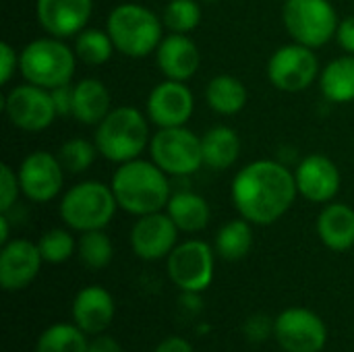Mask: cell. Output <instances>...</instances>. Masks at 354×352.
<instances>
[{
    "label": "cell",
    "instance_id": "cell-1",
    "mask_svg": "<svg viewBox=\"0 0 354 352\" xmlns=\"http://www.w3.org/2000/svg\"><path fill=\"white\" fill-rule=\"evenodd\" d=\"M299 195L295 172L276 160H255L243 166L230 187V197L241 214L257 226L278 222Z\"/></svg>",
    "mask_w": 354,
    "mask_h": 352
},
{
    "label": "cell",
    "instance_id": "cell-2",
    "mask_svg": "<svg viewBox=\"0 0 354 352\" xmlns=\"http://www.w3.org/2000/svg\"><path fill=\"white\" fill-rule=\"evenodd\" d=\"M118 207L133 216L164 212L172 193L168 174L153 160H131L118 164L110 183Z\"/></svg>",
    "mask_w": 354,
    "mask_h": 352
},
{
    "label": "cell",
    "instance_id": "cell-3",
    "mask_svg": "<svg viewBox=\"0 0 354 352\" xmlns=\"http://www.w3.org/2000/svg\"><path fill=\"white\" fill-rule=\"evenodd\" d=\"M149 122L133 106H118L95 127L93 143L100 156L114 164L137 160L149 147Z\"/></svg>",
    "mask_w": 354,
    "mask_h": 352
},
{
    "label": "cell",
    "instance_id": "cell-4",
    "mask_svg": "<svg viewBox=\"0 0 354 352\" xmlns=\"http://www.w3.org/2000/svg\"><path fill=\"white\" fill-rule=\"evenodd\" d=\"M106 31L116 52L129 58H145L158 50L164 37V21L143 4L122 2L110 10Z\"/></svg>",
    "mask_w": 354,
    "mask_h": 352
},
{
    "label": "cell",
    "instance_id": "cell-5",
    "mask_svg": "<svg viewBox=\"0 0 354 352\" xmlns=\"http://www.w3.org/2000/svg\"><path fill=\"white\" fill-rule=\"evenodd\" d=\"M77 54L60 37L46 35L29 41L19 52V71L27 83L54 89L71 83L77 68Z\"/></svg>",
    "mask_w": 354,
    "mask_h": 352
},
{
    "label": "cell",
    "instance_id": "cell-6",
    "mask_svg": "<svg viewBox=\"0 0 354 352\" xmlns=\"http://www.w3.org/2000/svg\"><path fill=\"white\" fill-rule=\"evenodd\" d=\"M118 201L110 185L100 180H83L73 185L60 199V220L77 232L104 230L114 214Z\"/></svg>",
    "mask_w": 354,
    "mask_h": 352
},
{
    "label": "cell",
    "instance_id": "cell-7",
    "mask_svg": "<svg viewBox=\"0 0 354 352\" xmlns=\"http://www.w3.org/2000/svg\"><path fill=\"white\" fill-rule=\"evenodd\" d=\"M282 23L292 41L315 50L336 37L340 21L330 0H286Z\"/></svg>",
    "mask_w": 354,
    "mask_h": 352
},
{
    "label": "cell",
    "instance_id": "cell-8",
    "mask_svg": "<svg viewBox=\"0 0 354 352\" xmlns=\"http://www.w3.org/2000/svg\"><path fill=\"white\" fill-rule=\"evenodd\" d=\"M149 156L168 176H191L203 166L201 137L187 127L160 129L149 141Z\"/></svg>",
    "mask_w": 354,
    "mask_h": 352
},
{
    "label": "cell",
    "instance_id": "cell-9",
    "mask_svg": "<svg viewBox=\"0 0 354 352\" xmlns=\"http://www.w3.org/2000/svg\"><path fill=\"white\" fill-rule=\"evenodd\" d=\"M319 77V60L315 50L303 44L280 46L268 60L270 83L286 93H299L309 89Z\"/></svg>",
    "mask_w": 354,
    "mask_h": 352
},
{
    "label": "cell",
    "instance_id": "cell-10",
    "mask_svg": "<svg viewBox=\"0 0 354 352\" xmlns=\"http://www.w3.org/2000/svg\"><path fill=\"white\" fill-rule=\"evenodd\" d=\"M168 276L174 286L183 293H203L214 280L216 259L214 249L205 241L178 243L166 257Z\"/></svg>",
    "mask_w": 354,
    "mask_h": 352
},
{
    "label": "cell",
    "instance_id": "cell-11",
    "mask_svg": "<svg viewBox=\"0 0 354 352\" xmlns=\"http://www.w3.org/2000/svg\"><path fill=\"white\" fill-rule=\"evenodd\" d=\"M274 338L284 352H322L328 342V328L311 309L288 307L276 317Z\"/></svg>",
    "mask_w": 354,
    "mask_h": 352
},
{
    "label": "cell",
    "instance_id": "cell-12",
    "mask_svg": "<svg viewBox=\"0 0 354 352\" xmlns=\"http://www.w3.org/2000/svg\"><path fill=\"white\" fill-rule=\"evenodd\" d=\"M4 114L21 131H44L56 120V108L50 89L25 83L12 87L4 98Z\"/></svg>",
    "mask_w": 354,
    "mask_h": 352
},
{
    "label": "cell",
    "instance_id": "cell-13",
    "mask_svg": "<svg viewBox=\"0 0 354 352\" xmlns=\"http://www.w3.org/2000/svg\"><path fill=\"white\" fill-rule=\"evenodd\" d=\"M64 172L66 170L62 168L58 156L41 149L31 151L17 168L21 193L35 203H48L62 191Z\"/></svg>",
    "mask_w": 354,
    "mask_h": 352
},
{
    "label": "cell",
    "instance_id": "cell-14",
    "mask_svg": "<svg viewBox=\"0 0 354 352\" xmlns=\"http://www.w3.org/2000/svg\"><path fill=\"white\" fill-rule=\"evenodd\" d=\"M147 118L160 129L185 127L195 110V98L185 81L164 79L147 95Z\"/></svg>",
    "mask_w": 354,
    "mask_h": 352
},
{
    "label": "cell",
    "instance_id": "cell-15",
    "mask_svg": "<svg viewBox=\"0 0 354 352\" xmlns=\"http://www.w3.org/2000/svg\"><path fill=\"white\" fill-rule=\"evenodd\" d=\"M178 226L166 212L139 216L131 228V247L143 261H158L178 245Z\"/></svg>",
    "mask_w": 354,
    "mask_h": 352
},
{
    "label": "cell",
    "instance_id": "cell-16",
    "mask_svg": "<svg viewBox=\"0 0 354 352\" xmlns=\"http://www.w3.org/2000/svg\"><path fill=\"white\" fill-rule=\"evenodd\" d=\"M295 180L299 195L311 203H330L340 191V170L338 166L322 154H311L303 158L295 170Z\"/></svg>",
    "mask_w": 354,
    "mask_h": 352
},
{
    "label": "cell",
    "instance_id": "cell-17",
    "mask_svg": "<svg viewBox=\"0 0 354 352\" xmlns=\"http://www.w3.org/2000/svg\"><path fill=\"white\" fill-rule=\"evenodd\" d=\"M44 257L37 243L12 239L0 251V286L8 293L27 288L39 274Z\"/></svg>",
    "mask_w": 354,
    "mask_h": 352
},
{
    "label": "cell",
    "instance_id": "cell-18",
    "mask_svg": "<svg viewBox=\"0 0 354 352\" xmlns=\"http://www.w3.org/2000/svg\"><path fill=\"white\" fill-rule=\"evenodd\" d=\"M93 12V0H35V15L48 35L66 39L81 33Z\"/></svg>",
    "mask_w": 354,
    "mask_h": 352
},
{
    "label": "cell",
    "instance_id": "cell-19",
    "mask_svg": "<svg viewBox=\"0 0 354 352\" xmlns=\"http://www.w3.org/2000/svg\"><path fill=\"white\" fill-rule=\"evenodd\" d=\"M156 62L166 79L187 83L199 71L201 54L187 33H170L162 37L156 50Z\"/></svg>",
    "mask_w": 354,
    "mask_h": 352
},
{
    "label": "cell",
    "instance_id": "cell-20",
    "mask_svg": "<svg viewBox=\"0 0 354 352\" xmlns=\"http://www.w3.org/2000/svg\"><path fill=\"white\" fill-rule=\"evenodd\" d=\"M116 315L112 295L104 286H85L73 301V324L79 326L87 336L104 334Z\"/></svg>",
    "mask_w": 354,
    "mask_h": 352
},
{
    "label": "cell",
    "instance_id": "cell-21",
    "mask_svg": "<svg viewBox=\"0 0 354 352\" xmlns=\"http://www.w3.org/2000/svg\"><path fill=\"white\" fill-rule=\"evenodd\" d=\"M317 234L322 243L336 251L344 253L354 247V210L346 203L330 201L317 218Z\"/></svg>",
    "mask_w": 354,
    "mask_h": 352
},
{
    "label": "cell",
    "instance_id": "cell-22",
    "mask_svg": "<svg viewBox=\"0 0 354 352\" xmlns=\"http://www.w3.org/2000/svg\"><path fill=\"white\" fill-rule=\"evenodd\" d=\"M110 102V91L100 79L87 77L73 85V118L83 124L97 127L112 110Z\"/></svg>",
    "mask_w": 354,
    "mask_h": 352
},
{
    "label": "cell",
    "instance_id": "cell-23",
    "mask_svg": "<svg viewBox=\"0 0 354 352\" xmlns=\"http://www.w3.org/2000/svg\"><path fill=\"white\" fill-rule=\"evenodd\" d=\"M203 164L212 170H228L241 156V139L234 129L218 124L201 137Z\"/></svg>",
    "mask_w": 354,
    "mask_h": 352
},
{
    "label": "cell",
    "instance_id": "cell-24",
    "mask_svg": "<svg viewBox=\"0 0 354 352\" xmlns=\"http://www.w3.org/2000/svg\"><path fill=\"white\" fill-rule=\"evenodd\" d=\"M319 87L324 98L332 104L354 102V54H344L328 62L319 73Z\"/></svg>",
    "mask_w": 354,
    "mask_h": 352
},
{
    "label": "cell",
    "instance_id": "cell-25",
    "mask_svg": "<svg viewBox=\"0 0 354 352\" xmlns=\"http://www.w3.org/2000/svg\"><path fill=\"white\" fill-rule=\"evenodd\" d=\"M166 214L174 220L180 232H199L207 228L212 218L209 203L193 191L174 193L166 205Z\"/></svg>",
    "mask_w": 354,
    "mask_h": 352
},
{
    "label": "cell",
    "instance_id": "cell-26",
    "mask_svg": "<svg viewBox=\"0 0 354 352\" xmlns=\"http://www.w3.org/2000/svg\"><path fill=\"white\" fill-rule=\"evenodd\" d=\"M205 102L214 112L222 116H232L247 106L249 91L241 79L232 75H218L205 87Z\"/></svg>",
    "mask_w": 354,
    "mask_h": 352
},
{
    "label": "cell",
    "instance_id": "cell-27",
    "mask_svg": "<svg viewBox=\"0 0 354 352\" xmlns=\"http://www.w3.org/2000/svg\"><path fill=\"white\" fill-rule=\"evenodd\" d=\"M253 224L245 218L226 222L216 234V253L226 261H241L253 247Z\"/></svg>",
    "mask_w": 354,
    "mask_h": 352
},
{
    "label": "cell",
    "instance_id": "cell-28",
    "mask_svg": "<svg viewBox=\"0 0 354 352\" xmlns=\"http://www.w3.org/2000/svg\"><path fill=\"white\" fill-rule=\"evenodd\" d=\"M87 334L75 324H54L37 338L35 352H87Z\"/></svg>",
    "mask_w": 354,
    "mask_h": 352
},
{
    "label": "cell",
    "instance_id": "cell-29",
    "mask_svg": "<svg viewBox=\"0 0 354 352\" xmlns=\"http://www.w3.org/2000/svg\"><path fill=\"white\" fill-rule=\"evenodd\" d=\"M114 50H116V46L106 29L85 27L81 33L75 35V54L81 62H85L89 66L106 64L112 58Z\"/></svg>",
    "mask_w": 354,
    "mask_h": 352
},
{
    "label": "cell",
    "instance_id": "cell-30",
    "mask_svg": "<svg viewBox=\"0 0 354 352\" xmlns=\"http://www.w3.org/2000/svg\"><path fill=\"white\" fill-rule=\"evenodd\" d=\"M77 255L85 268L104 270L112 263L114 247H112L110 237L104 230H87V232H81L77 241Z\"/></svg>",
    "mask_w": 354,
    "mask_h": 352
},
{
    "label": "cell",
    "instance_id": "cell-31",
    "mask_svg": "<svg viewBox=\"0 0 354 352\" xmlns=\"http://www.w3.org/2000/svg\"><path fill=\"white\" fill-rule=\"evenodd\" d=\"M162 21L170 33H191L201 23L199 0H170L164 8Z\"/></svg>",
    "mask_w": 354,
    "mask_h": 352
},
{
    "label": "cell",
    "instance_id": "cell-32",
    "mask_svg": "<svg viewBox=\"0 0 354 352\" xmlns=\"http://www.w3.org/2000/svg\"><path fill=\"white\" fill-rule=\"evenodd\" d=\"M97 145L87 141V139H81V137H73L68 141H64L58 149V160L62 164V168L71 174H79V172H85L91 168V164L95 162V156H97Z\"/></svg>",
    "mask_w": 354,
    "mask_h": 352
},
{
    "label": "cell",
    "instance_id": "cell-33",
    "mask_svg": "<svg viewBox=\"0 0 354 352\" xmlns=\"http://www.w3.org/2000/svg\"><path fill=\"white\" fill-rule=\"evenodd\" d=\"M37 247L44 257V263L58 266L73 257V253L77 251V241L66 228H52L41 234V239L37 241Z\"/></svg>",
    "mask_w": 354,
    "mask_h": 352
},
{
    "label": "cell",
    "instance_id": "cell-34",
    "mask_svg": "<svg viewBox=\"0 0 354 352\" xmlns=\"http://www.w3.org/2000/svg\"><path fill=\"white\" fill-rule=\"evenodd\" d=\"M274 328H276V319H272V317H268L263 313H255V315L245 319L243 336L251 344H261V342H266L268 338L274 336Z\"/></svg>",
    "mask_w": 354,
    "mask_h": 352
},
{
    "label": "cell",
    "instance_id": "cell-35",
    "mask_svg": "<svg viewBox=\"0 0 354 352\" xmlns=\"http://www.w3.org/2000/svg\"><path fill=\"white\" fill-rule=\"evenodd\" d=\"M0 212H8L17 199H19V193H21V183H19V174L17 170H12V166L8 164H2L0 166Z\"/></svg>",
    "mask_w": 354,
    "mask_h": 352
},
{
    "label": "cell",
    "instance_id": "cell-36",
    "mask_svg": "<svg viewBox=\"0 0 354 352\" xmlns=\"http://www.w3.org/2000/svg\"><path fill=\"white\" fill-rule=\"evenodd\" d=\"M17 71H19V54L8 41H2L0 44V83L8 85Z\"/></svg>",
    "mask_w": 354,
    "mask_h": 352
},
{
    "label": "cell",
    "instance_id": "cell-37",
    "mask_svg": "<svg viewBox=\"0 0 354 352\" xmlns=\"http://www.w3.org/2000/svg\"><path fill=\"white\" fill-rule=\"evenodd\" d=\"M52 100H54V108L58 116H73V85H60L50 89Z\"/></svg>",
    "mask_w": 354,
    "mask_h": 352
},
{
    "label": "cell",
    "instance_id": "cell-38",
    "mask_svg": "<svg viewBox=\"0 0 354 352\" xmlns=\"http://www.w3.org/2000/svg\"><path fill=\"white\" fill-rule=\"evenodd\" d=\"M336 39L346 54H354V15L342 19L336 29Z\"/></svg>",
    "mask_w": 354,
    "mask_h": 352
},
{
    "label": "cell",
    "instance_id": "cell-39",
    "mask_svg": "<svg viewBox=\"0 0 354 352\" xmlns=\"http://www.w3.org/2000/svg\"><path fill=\"white\" fill-rule=\"evenodd\" d=\"M153 352H195L191 342L183 336H168L164 338Z\"/></svg>",
    "mask_w": 354,
    "mask_h": 352
},
{
    "label": "cell",
    "instance_id": "cell-40",
    "mask_svg": "<svg viewBox=\"0 0 354 352\" xmlns=\"http://www.w3.org/2000/svg\"><path fill=\"white\" fill-rule=\"evenodd\" d=\"M87 352H122V349L116 342V338L106 336V334H97L93 340H89Z\"/></svg>",
    "mask_w": 354,
    "mask_h": 352
},
{
    "label": "cell",
    "instance_id": "cell-41",
    "mask_svg": "<svg viewBox=\"0 0 354 352\" xmlns=\"http://www.w3.org/2000/svg\"><path fill=\"white\" fill-rule=\"evenodd\" d=\"M201 297H199V293H183V297H180V307L183 309H187L189 313H197V311H201Z\"/></svg>",
    "mask_w": 354,
    "mask_h": 352
},
{
    "label": "cell",
    "instance_id": "cell-42",
    "mask_svg": "<svg viewBox=\"0 0 354 352\" xmlns=\"http://www.w3.org/2000/svg\"><path fill=\"white\" fill-rule=\"evenodd\" d=\"M10 241V224H8V216L2 212L0 214V243L6 245Z\"/></svg>",
    "mask_w": 354,
    "mask_h": 352
},
{
    "label": "cell",
    "instance_id": "cell-43",
    "mask_svg": "<svg viewBox=\"0 0 354 352\" xmlns=\"http://www.w3.org/2000/svg\"><path fill=\"white\" fill-rule=\"evenodd\" d=\"M199 2H207V4H214V2H220V0H199Z\"/></svg>",
    "mask_w": 354,
    "mask_h": 352
}]
</instances>
